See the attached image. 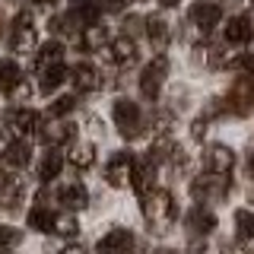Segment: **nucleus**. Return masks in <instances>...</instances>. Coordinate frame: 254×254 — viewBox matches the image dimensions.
I'll use <instances>...</instances> for the list:
<instances>
[{
    "label": "nucleus",
    "mask_w": 254,
    "mask_h": 254,
    "mask_svg": "<svg viewBox=\"0 0 254 254\" xmlns=\"http://www.w3.org/2000/svg\"><path fill=\"white\" fill-rule=\"evenodd\" d=\"M143 219H146L149 232H156V235L169 232V229L175 226V219H178L175 197L169 194V190H162V188H153L146 197H143Z\"/></svg>",
    "instance_id": "f257e3e1"
},
{
    "label": "nucleus",
    "mask_w": 254,
    "mask_h": 254,
    "mask_svg": "<svg viewBox=\"0 0 254 254\" xmlns=\"http://www.w3.org/2000/svg\"><path fill=\"white\" fill-rule=\"evenodd\" d=\"M38 124H42V115H35L32 108L19 105V108L6 111L3 127H0V130H3L6 143H10V140H29L32 133H38Z\"/></svg>",
    "instance_id": "f03ea898"
},
{
    "label": "nucleus",
    "mask_w": 254,
    "mask_h": 254,
    "mask_svg": "<svg viewBox=\"0 0 254 254\" xmlns=\"http://www.w3.org/2000/svg\"><path fill=\"white\" fill-rule=\"evenodd\" d=\"M111 115H115V124H118V130H121L124 140H137L143 133V127H146V118H143L140 105L130 102V99H118Z\"/></svg>",
    "instance_id": "7ed1b4c3"
},
{
    "label": "nucleus",
    "mask_w": 254,
    "mask_h": 254,
    "mask_svg": "<svg viewBox=\"0 0 254 254\" xmlns=\"http://www.w3.org/2000/svg\"><path fill=\"white\" fill-rule=\"evenodd\" d=\"M226 108L238 118L254 111V70L235 76V83L229 86V95H226Z\"/></svg>",
    "instance_id": "20e7f679"
},
{
    "label": "nucleus",
    "mask_w": 254,
    "mask_h": 254,
    "mask_svg": "<svg viewBox=\"0 0 254 254\" xmlns=\"http://www.w3.org/2000/svg\"><path fill=\"white\" fill-rule=\"evenodd\" d=\"M165 76H169V58H165V54H156V58L143 67V73H140V95L143 99L156 102L159 92H162Z\"/></svg>",
    "instance_id": "39448f33"
},
{
    "label": "nucleus",
    "mask_w": 254,
    "mask_h": 254,
    "mask_svg": "<svg viewBox=\"0 0 254 254\" xmlns=\"http://www.w3.org/2000/svg\"><path fill=\"white\" fill-rule=\"evenodd\" d=\"M229 190H232V181H229V175H200V178L190 181V194L197 197L200 203H213V200H222V197H229Z\"/></svg>",
    "instance_id": "423d86ee"
},
{
    "label": "nucleus",
    "mask_w": 254,
    "mask_h": 254,
    "mask_svg": "<svg viewBox=\"0 0 254 254\" xmlns=\"http://www.w3.org/2000/svg\"><path fill=\"white\" fill-rule=\"evenodd\" d=\"M10 51L13 54L35 51V26H32V16L26 10L16 13V19H13V26H10Z\"/></svg>",
    "instance_id": "0eeeda50"
},
{
    "label": "nucleus",
    "mask_w": 254,
    "mask_h": 254,
    "mask_svg": "<svg viewBox=\"0 0 254 254\" xmlns=\"http://www.w3.org/2000/svg\"><path fill=\"white\" fill-rule=\"evenodd\" d=\"M73 133H76V127L70 124V121H61V118H48V121L38 124V133H35V137L42 140L48 149H58V146H64V143L73 140Z\"/></svg>",
    "instance_id": "6e6552de"
},
{
    "label": "nucleus",
    "mask_w": 254,
    "mask_h": 254,
    "mask_svg": "<svg viewBox=\"0 0 254 254\" xmlns=\"http://www.w3.org/2000/svg\"><path fill=\"white\" fill-rule=\"evenodd\" d=\"M133 153L130 149H121V153H115L108 159V165H105V181L111 188H127L130 185V175H133Z\"/></svg>",
    "instance_id": "1a4fd4ad"
},
{
    "label": "nucleus",
    "mask_w": 254,
    "mask_h": 254,
    "mask_svg": "<svg viewBox=\"0 0 254 254\" xmlns=\"http://www.w3.org/2000/svg\"><path fill=\"white\" fill-rule=\"evenodd\" d=\"M190 22H194L203 35H206V32H213L222 22L219 3H213V0H200V3H194V6H190Z\"/></svg>",
    "instance_id": "9d476101"
},
{
    "label": "nucleus",
    "mask_w": 254,
    "mask_h": 254,
    "mask_svg": "<svg viewBox=\"0 0 254 254\" xmlns=\"http://www.w3.org/2000/svg\"><path fill=\"white\" fill-rule=\"evenodd\" d=\"M99 254H130L133 251V235H130V229H111V232H105L99 238Z\"/></svg>",
    "instance_id": "9b49d317"
},
{
    "label": "nucleus",
    "mask_w": 254,
    "mask_h": 254,
    "mask_svg": "<svg viewBox=\"0 0 254 254\" xmlns=\"http://www.w3.org/2000/svg\"><path fill=\"white\" fill-rule=\"evenodd\" d=\"M67 19H70V22H76V29L95 26V22L102 19V6L95 3V0H70Z\"/></svg>",
    "instance_id": "f8f14e48"
},
{
    "label": "nucleus",
    "mask_w": 254,
    "mask_h": 254,
    "mask_svg": "<svg viewBox=\"0 0 254 254\" xmlns=\"http://www.w3.org/2000/svg\"><path fill=\"white\" fill-rule=\"evenodd\" d=\"M185 226L190 229V235H210L213 229H216V213H213L210 206L197 203V206H190V210H188Z\"/></svg>",
    "instance_id": "ddd939ff"
},
{
    "label": "nucleus",
    "mask_w": 254,
    "mask_h": 254,
    "mask_svg": "<svg viewBox=\"0 0 254 254\" xmlns=\"http://www.w3.org/2000/svg\"><path fill=\"white\" fill-rule=\"evenodd\" d=\"M153 185H156V162L137 159V162H133V175H130V188L137 190V197L143 200V197L153 190Z\"/></svg>",
    "instance_id": "4468645a"
},
{
    "label": "nucleus",
    "mask_w": 254,
    "mask_h": 254,
    "mask_svg": "<svg viewBox=\"0 0 254 254\" xmlns=\"http://www.w3.org/2000/svg\"><path fill=\"white\" fill-rule=\"evenodd\" d=\"M0 162H3L6 169H13V172H22L32 162L29 140H10V143H6V149H3V156H0Z\"/></svg>",
    "instance_id": "2eb2a0df"
},
{
    "label": "nucleus",
    "mask_w": 254,
    "mask_h": 254,
    "mask_svg": "<svg viewBox=\"0 0 254 254\" xmlns=\"http://www.w3.org/2000/svg\"><path fill=\"white\" fill-rule=\"evenodd\" d=\"M206 169L213 175H229L235 169V153L226 143H213V146L206 149Z\"/></svg>",
    "instance_id": "dca6fc26"
},
{
    "label": "nucleus",
    "mask_w": 254,
    "mask_h": 254,
    "mask_svg": "<svg viewBox=\"0 0 254 254\" xmlns=\"http://www.w3.org/2000/svg\"><path fill=\"white\" fill-rule=\"evenodd\" d=\"M70 83H73L76 92H95L102 86V76L92 64H76V67L70 70Z\"/></svg>",
    "instance_id": "f3484780"
},
{
    "label": "nucleus",
    "mask_w": 254,
    "mask_h": 254,
    "mask_svg": "<svg viewBox=\"0 0 254 254\" xmlns=\"http://www.w3.org/2000/svg\"><path fill=\"white\" fill-rule=\"evenodd\" d=\"M105 51H108V58L115 61V64H133V61H137V42H133L127 32H124V35H118L115 42H108Z\"/></svg>",
    "instance_id": "a211bd4d"
},
{
    "label": "nucleus",
    "mask_w": 254,
    "mask_h": 254,
    "mask_svg": "<svg viewBox=\"0 0 254 254\" xmlns=\"http://www.w3.org/2000/svg\"><path fill=\"white\" fill-rule=\"evenodd\" d=\"M254 38V26L248 16H232L226 22V45H248Z\"/></svg>",
    "instance_id": "6ab92c4d"
},
{
    "label": "nucleus",
    "mask_w": 254,
    "mask_h": 254,
    "mask_svg": "<svg viewBox=\"0 0 254 254\" xmlns=\"http://www.w3.org/2000/svg\"><path fill=\"white\" fill-rule=\"evenodd\" d=\"M67 76H70V70L64 67V61H61V64H51V67H45V70H38V92L51 95Z\"/></svg>",
    "instance_id": "aec40b11"
},
{
    "label": "nucleus",
    "mask_w": 254,
    "mask_h": 254,
    "mask_svg": "<svg viewBox=\"0 0 254 254\" xmlns=\"http://www.w3.org/2000/svg\"><path fill=\"white\" fill-rule=\"evenodd\" d=\"M58 200L67 206L70 213H73V210H83V206L89 203V190H86V185L73 181V185H64V188L58 190Z\"/></svg>",
    "instance_id": "412c9836"
},
{
    "label": "nucleus",
    "mask_w": 254,
    "mask_h": 254,
    "mask_svg": "<svg viewBox=\"0 0 254 254\" xmlns=\"http://www.w3.org/2000/svg\"><path fill=\"white\" fill-rule=\"evenodd\" d=\"M22 197H26V185H22L19 178H6V185L0 188V203H3V210L16 213L22 203Z\"/></svg>",
    "instance_id": "4be33fe9"
},
{
    "label": "nucleus",
    "mask_w": 254,
    "mask_h": 254,
    "mask_svg": "<svg viewBox=\"0 0 254 254\" xmlns=\"http://www.w3.org/2000/svg\"><path fill=\"white\" fill-rule=\"evenodd\" d=\"M79 45H83V51H105V45H108V32L105 26H86V29H79Z\"/></svg>",
    "instance_id": "5701e85b"
},
{
    "label": "nucleus",
    "mask_w": 254,
    "mask_h": 254,
    "mask_svg": "<svg viewBox=\"0 0 254 254\" xmlns=\"http://www.w3.org/2000/svg\"><path fill=\"white\" fill-rule=\"evenodd\" d=\"M64 169V156L58 153V149H48V153L42 156V162H38V178H42V185H48V181H54Z\"/></svg>",
    "instance_id": "b1692460"
},
{
    "label": "nucleus",
    "mask_w": 254,
    "mask_h": 254,
    "mask_svg": "<svg viewBox=\"0 0 254 254\" xmlns=\"http://www.w3.org/2000/svg\"><path fill=\"white\" fill-rule=\"evenodd\" d=\"M61 61H64V45L58 42V38H51V42H45L42 48H38L35 67L45 70V67H51V64H61Z\"/></svg>",
    "instance_id": "393cba45"
},
{
    "label": "nucleus",
    "mask_w": 254,
    "mask_h": 254,
    "mask_svg": "<svg viewBox=\"0 0 254 254\" xmlns=\"http://www.w3.org/2000/svg\"><path fill=\"white\" fill-rule=\"evenodd\" d=\"M146 35H149V42H153L156 48H165V42H169V35H172L165 16H149L146 19Z\"/></svg>",
    "instance_id": "a878e982"
},
{
    "label": "nucleus",
    "mask_w": 254,
    "mask_h": 254,
    "mask_svg": "<svg viewBox=\"0 0 254 254\" xmlns=\"http://www.w3.org/2000/svg\"><path fill=\"white\" fill-rule=\"evenodd\" d=\"M51 232H54V235H61V238H76V235H79V219L67 210V213H61V216H54Z\"/></svg>",
    "instance_id": "bb28decb"
},
{
    "label": "nucleus",
    "mask_w": 254,
    "mask_h": 254,
    "mask_svg": "<svg viewBox=\"0 0 254 254\" xmlns=\"http://www.w3.org/2000/svg\"><path fill=\"white\" fill-rule=\"evenodd\" d=\"M22 79V70L16 61H0V92L10 95V89Z\"/></svg>",
    "instance_id": "cd10ccee"
},
{
    "label": "nucleus",
    "mask_w": 254,
    "mask_h": 254,
    "mask_svg": "<svg viewBox=\"0 0 254 254\" xmlns=\"http://www.w3.org/2000/svg\"><path fill=\"white\" fill-rule=\"evenodd\" d=\"M95 162V143H76L73 149H70V165L73 169H89V165Z\"/></svg>",
    "instance_id": "c85d7f7f"
},
{
    "label": "nucleus",
    "mask_w": 254,
    "mask_h": 254,
    "mask_svg": "<svg viewBox=\"0 0 254 254\" xmlns=\"http://www.w3.org/2000/svg\"><path fill=\"white\" fill-rule=\"evenodd\" d=\"M51 222H54V213L48 210L45 203H35L29 210V229H35V232H51Z\"/></svg>",
    "instance_id": "c756f323"
},
{
    "label": "nucleus",
    "mask_w": 254,
    "mask_h": 254,
    "mask_svg": "<svg viewBox=\"0 0 254 254\" xmlns=\"http://www.w3.org/2000/svg\"><path fill=\"white\" fill-rule=\"evenodd\" d=\"M235 235L238 242H254V210H235Z\"/></svg>",
    "instance_id": "7c9ffc66"
},
{
    "label": "nucleus",
    "mask_w": 254,
    "mask_h": 254,
    "mask_svg": "<svg viewBox=\"0 0 254 254\" xmlns=\"http://www.w3.org/2000/svg\"><path fill=\"white\" fill-rule=\"evenodd\" d=\"M73 108H76V95H61V99H54L51 105H48V118H64Z\"/></svg>",
    "instance_id": "2f4dec72"
},
{
    "label": "nucleus",
    "mask_w": 254,
    "mask_h": 254,
    "mask_svg": "<svg viewBox=\"0 0 254 254\" xmlns=\"http://www.w3.org/2000/svg\"><path fill=\"white\" fill-rule=\"evenodd\" d=\"M22 242V232L13 226H0V248H16Z\"/></svg>",
    "instance_id": "473e14b6"
},
{
    "label": "nucleus",
    "mask_w": 254,
    "mask_h": 254,
    "mask_svg": "<svg viewBox=\"0 0 254 254\" xmlns=\"http://www.w3.org/2000/svg\"><path fill=\"white\" fill-rule=\"evenodd\" d=\"M29 95H32V86L26 83V76H22L19 83H16L13 89H10V99L16 102V105H26V102H29Z\"/></svg>",
    "instance_id": "72a5a7b5"
},
{
    "label": "nucleus",
    "mask_w": 254,
    "mask_h": 254,
    "mask_svg": "<svg viewBox=\"0 0 254 254\" xmlns=\"http://www.w3.org/2000/svg\"><path fill=\"white\" fill-rule=\"evenodd\" d=\"M127 3H130V0H102L99 6H102V10H111V13H121Z\"/></svg>",
    "instance_id": "f704fd0d"
},
{
    "label": "nucleus",
    "mask_w": 254,
    "mask_h": 254,
    "mask_svg": "<svg viewBox=\"0 0 254 254\" xmlns=\"http://www.w3.org/2000/svg\"><path fill=\"white\" fill-rule=\"evenodd\" d=\"M61 254H86V248H83V245H67Z\"/></svg>",
    "instance_id": "c9c22d12"
},
{
    "label": "nucleus",
    "mask_w": 254,
    "mask_h": 254,
    "mask_svg": "<svg viewBox=\"0 0 254 254\" xmlns=\"http://www.w3.org/2000/svg\"><path fill=\"white\" fill-rule=\"evenodd\" d=\"M3 185H6V165L0 162V188H3Z\"/></svg>",
    "instance_id": "e433bc0d"
},
{
    "label": "nucleus",
    "mask_w": 254,
    "mask_h": 254,
    "mask_svg": "<svg viewBox=\"0 0 254 254\" xmlns=\"http://www.w3.org/2000/svg\"><path fill=\"white\" fill-rule=\"evenodd\" d=\"M35 3H38V6H54L58 0H35Z\"/></svg>",
    "instance_id": "4c0bfd02"
},
{
    "label": "nucleus",
    "mask_w": 254,
    "mask_h": 254,
    "mask_svg": "<svg viewBox=\"0 0 254 254\" xmlns=\"http://www.w3.org/2000/svg\"><path fill=\"white\" fill-rule=\"evenodd\" d=\"M248 169H251V178H254V149H251V159H248Z\"/></svg>",
    "instance_id": "58836bf2"
},
{
    "label": "nucleus",
    "mask_w": 254,
    "mask_h": 254,
    "mask_svg": "<svg viewBox=\"0 0 254 254\" xmlns=\"http://www.w3.org/2000/svg\"><path fill=\"white\" fill-rule=\"evenodd\" d=\"M6 32V19H3V13H0V35Z\"/></svg>",
    "instance_id": "ea45409f"
},
{
    "label": "nucleus",
    "mask_w": 254,
    "mask_h": 254,
    "mask_svg": "<svg viewBox=\"0 0 254 254\" xmlns=\"http://www.w3.org/2000/svg\"><path fill=\"white\" fill-rule=\"evenodd\" d=\"M162 6H178V0H159Z\"/></svg>",
    "instance_id": "a19ab883"
},
{
    "label": "nucleus",
    "mask_w": 254,
    "mask_h": 254,
    "mask_svg": "<svg viewBox=\"0 0 254 254\" xmlns=\"http://www.w3.org/2000/svg\"><path fill=\"white\" fill-rule=\"evenodd\" d=\"M0 254H10V251H6V248H0Z\"/></svg>",
    "instance_id": "79ce46f5"
},
{
    "label": "nucleus",
    "mask_w": 254,
    "mask_h": 254,
    "mask_svg": "<svg viewBox=\"0 0 254 254\" xmlns=\"http://www.w3.org/2000/svg\"><path fill=\"white\" fill-rule=\"evenodd\" d=\"M213 3H216V0H213Z\"/></svg>",
    "instance_id": "37998d69"
}]
</instances>
